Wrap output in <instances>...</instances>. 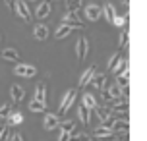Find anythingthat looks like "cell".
<instances>
[{"label": "cell", "mask_w": 147, "mask_h": 141, "mask_svg": "<svg viewBox=\"0 0 147 141\" xmlns=\"http://www.w3.org/2000/svg\"><path fill=\"white\" fill-rule=\"evenodd\" d=\"M78 99V89H70L64 95V99H62V103H60V108H58V116H64L68 112V108L74 104V101Z\"/></svg>", "instance_id": "cell-1"}, {"label": "cell", "mask_w": 147, "mask_h": 141, "mask_svg": "<svg viewBox=\"0 0 147 141\" xmlns=\"http://www.w3.org/2000/svg\"><path fill=\"white\" fill-rule=\"evenodd\" d=\"M14 74L22 75V77H33V75H37V68L31 64H20L18 62V66L14 68Z\"/></svg>", "instance_id": "cell-2"}, {"label": "cell", "mask_w": 147, "mask_h": 141, "mask_svg": "<svg viewBox=\"0 0 147 141\" xmlns=\"http://www.w3.org/2000/svg\"><path fill=\"white\" fill-rule=\"evenodd\" d=\"M16 14L20 15L23 21H29L31 19V10L27 6V0H18L16 2Z\"/></svg>", "instance_id": "cell-3"}, {"label": "cell", "mask_w": 147, "mask_h": 141, "mask_svg": "<svg viewBox=\"0 0 147 141\" xmlns=\"http://www.w3.org/2000/svg\"><path fill=\"white\" fill-rule=\"evenodd\" d=\"M62 23L70 25L72 29H81V27H83V23H81L80 15H78V14H72V12H66V14L62 15Z\"/></svg>", "instance_id": "cell-4"}, {"label": "cell", "mask_w": 147, "mask_h": 141, "mask_svg": "<svg viewBox=\"0 0 147 141\" xmlns=\"http://www.w3.org/2000/svg\"><path fill=\"white\" fill-rule=\"evenodd\" d=\"M110 130L114 134H124V132H130V120H122V118H114L110 122Z\"/></svg>", "instance_id": "cell-5"}, {"label": "cell", "mask_w": 147, "mask_h": 141, "mask_svg": "<svg viewBox=\"0 0 147 141\" xmlns=\"http://www.w3.org/2000/svg\"><path fill=\"white\" fill-rule=\"evenodd\" d=\"M89 52V43L85 37H80L78 39V43H76V56H78V60H83L85 56H87Z\"/></svg>", "instance_id": "cell-6"}, {"label": "cell", "mask_w": 147, "mask_h": 141, "mask_svg": "<svg viewBox=\"0 0 147 141\" xmlns=\"http://www.w3.org/2000/svg\"><path fill=\"white\" fill-rule=\"evenodd\" d=\"M101 15H103V10L97 6V4H89V6L85 8V17H87L89 21H97Z\"/></svg>", "instance_id": "cell-7"}, {"label": "cell", "mask_w": 147, "mask_h": 141, "mask_svg": "<svg viewBox=\"0 0 147 141\" xmlns=\"http://www.w3.org/2000/svg\"><path fill=\"white\" fill-rule=\"evenodd\" d=\"M58 124H60V116H58V114H47V116H45V122H43L45 130L52 132V130L58 128Z\"/></svg>", "instance_id": "cell-8"}, {"label": "cell", "mask_w": 147, "mask_h": 141, "mask_svg": "<svg viewBox=\"0 0 147 141\" xmlns=\"http://www.w3.org/2000/svg\"><path fill=\"white\" fill-rule=\"evenodd\" d=\"M51 12H52L51 2H41L39 8L35 10V17H37V19H45L47 15H51Z\"/></svg>", "instance_id": "cell-9"}, {"label": "cell", "mask_w": 147, "mask_h": 141, "mask_svg": "<svg viewBox=\"0 0 147 141\" xmlns=\"http://www.w3.org/2000/svg\"><path fill=\"white\" fill-rule=\"evenodd\" d=\"M97 74V66H89L83 74H81L80 77V87H85V85H89V81L93 79V75Z\"/></svg>", "instance_id": "cell-10"}, {"label": "cell", "mask_w": 147, "mask_h": 141, "mask_svg": "<svg viewBox=\"0 0 147 141\" xmlns=\"http://www.w3.org/2000/svg\"><path fill=\"white\" fill-rule=\"evenodd\" d=\"M10 97H12V104L22 103V99L25 97V89L20 87V85H12V89H10Z\"/></svg>", "instance_id": "cell-11"}, {"label": "cell", "mask_w": 147, "mask_h": 141, "mask_svg": "<svg viewBox=\"0 0 147 141\" xmlns=\"http://www.w3.org/2000/svg\"><path fill=\"white\" fill-rule=\"evenodd\" d=\"M2 58L6 60V62H20V54H18V50L16 48H4L2 50Z\"/></svg>", "instance_id": "cell-12"}, {"label": "cell", "mask_w": 147, "mask_h": 141, "mask_svg": "<svg viewBox=\"0 0 147 141\" xmlns=\"http://www.w3.org/2000/svg\"><path fill=\"white\" fill-rule=\"evenodd\" d=\"M89 85H93L95 89L101 91L105 85H107V75H105V74H95V75H93V79L89 81Z\"/></svg>", "instance_id": "cell-13"}, {"label": "cell", "mask_w": 147, "mask_h": 141, "mask_svg": "<svg viewBox=\"0 0 147 141\" xmlns=\"http://www.w3.org/2000/svg\"><path fill=\"white\" fill-rule=\"evenodd\" d=\"M35 101L47 104V85H45V83H41V85L35 87Z\"/></svg>", "instance_id": "cell-14"}, {"label": "cell", "mask_w": 147, "mask_h": 141, "mask_svg": "<svg viewBox=\"0 0 147 141\" xmlns=\"http://www.w3.org/2000/svg\"><path fill=\"white\" fill-rule=\"evenodd\" d=\"M103 15L107 17V21H109V23H112L114 15H116V10H114V6H112L110 2H105V6H103Z\"/></svg>", "instance_id": "cell-15"}, {"label": "cell", "mask_w": 147, "mask_h": 141, "mask_svg": "<svg viewBox=\"0 0 147 141\" xmlns=\"http://www.w3.org/2000/svg\"><path fill=\"white\" fill-rule=\"evenodd\" d=\"M33 35H35V39H37V41H43V39H47V37H49V27L41 23V25H37V27H35Z\"/></svg>", "instance_id": "cell-16"}, {"label": "cell", "mask_w": 147, "mask_h": 141, "mask_svg": "<svg viewBox=\"0 0 147 141\" xmlns=\"http://www.w3.org/2000/svg\"><path fill=\"white\" fill-rule=\"evenodd\" d=\"M81 104H83L85 108H89V110H93V108H95L99 103H97V99L91 95V93H85V95H83V101H81Z\"/></svg>", "instance_id": "cell-17"}, {"label": "cell", "mask_w": 147, "mask_h": 141, "mask_svg": "<svg viewBox=\"0 0 147 141\" xmlns=\"http://www.w3.org/2000/svg\"><path fill=\"white\" fill-rule=\"evenodd\" d=\"M105 89H107V93H109L110 101H114V99H120V87H118L116 83H110V85H105Z\"/></svg>", "instance_id": "cell-18"}, {"label": "cell", "mask_w": 147, "mask_h": 141, "mask_svg": "<svg viewBox=\"0 0 147 141\" xmlns=\"http://www.w3.org/2000/svg\"><path fill=\"white\" fill-rule=\"evenodd\" d=\"M78 116H80V122L83 124V126H87V124H89V108H85L83 104L78 106Z\"/></svg>", "instance_id": "cell-19"}, {"label": "cell", "mask_w": 147, "mask_h": 141, "mask_svg": "<svg viewBox=\"0 0 147 141\" xmlns=\"http://www.w3.org/2000/svg\"><path fill=\"white\" fill-rule=\"evenodd\" d=\"M6 120H8L10 126H18V124H22V122H23V114H22V112H14V110H12Z\"/></svg>", "instance_id": "cell-20"}, {"label": "cell", "mask_w": 147, "mask_h": 141, "mask_svg": "<svg viewBox=\"0 0 147 141\" xmlns=\"http://www.w3.org/2000/svg\"><path fill=\"white\" fill-rule=\"evenodd\" d=\"M70 33H72V27H70V25H66V23H60V27L56 29L54 37H56V39H64L66 35H70Z\"/></svg>", "instance_id": "cell-21"}, {"label": "cell", "mask_w": 147, "mask_h": 141, "mask_svg": "<svg viewBox=\"0 0 147 141\" xmlns=\"http://www.w3.org/2000/svg\"><path fill=\"white\" fill-rule=\"evenodd\" d=\"M112 72H114V75H118V74H124V72H130L128 70V62H126L124 58H120L116 62V66L112 68Z\"/></svg>", "instance_id": "cell-22"}, {"label": "cell", "mask_w": 147, "mask_h": 141, "mask_svg": "<svg viewBox=\"0 0 147 141\" xmlns=\"http://www.w3.org/2000/svg\"><path fill=\"white\" fill-rule=\"evenodd\" d=\"M128 83H130V72H124V74L116 75V85L118 87H126Z\"/></svg>", "instance_id": "cell-23"}, {"label": "cell", "mask_w": 147, "mask_h": 141, "mask_svg": "<svg viewBox=\"0 0 147 141\" xmlns=\"http://www.w3.org/2000/svg\"><path fill=\"white\" fill-rule=\"evenodd\" d=\"M29 110L31 112H45L47 110V104H43V103H39V101L33 99V101L29 103Z\"/></svg>", "instance_id": "cell-24"}, {"label": "cell", "mask_w": 147, "mask_h": 141, "mask_svg": "<svg viewBox=\"0 0 147 141\" xmlns=\"http://www.w3.org/2000/svg\"><path fill=\"white\" fill-rule=\"evenodd\" d=\"M12 132H14V130H12V128H2L0 126V141H8L10 139V135H12Z\"/></svg>", "instance_id": "cell-25"}, {"label": "cell", "mask_w": 147, "mask_h": 141, "mask_svg": "<svg viewBox=\"0 0 147 141\" xmlns=\"http://www.w3.org/2000/svg\"><path fill=\"white\" fill-rule=\"evenodd\" d=\"M14 110L12 108V104H4V106H0V120H6L10 116V112Z\"/></svg>", "instance_id": "cell-26"}, {"label": "cell", "mask_w": 147, "mask_h": 141, "mask_svg": "<svg viewBox=\"0 0 147 141\" xmlns=\"http://www.w3.org/2000/svg\"><path fill=\"white\" fill-rule=\"evenodd\" d=\"M126 19H128V14H124V15H114V19H112V25H116V27H122Z\"/></svg>", "instance_id": "cell-27"}, {"label": "cell", "mask_w": 147, "mask_h": 141, "mask_svg": "<svg viewBox=\"0 0 147 141\" xmlns=\"http://www.w3.org/2000/svg\"><path fill=\"white\" fill-rule=\"evenodd\" d=\"M118 45H120V48H126V46H128V31H122V33H120Z\"/></svg>", "instance_id": "cell-28"}, {"label": "cell", "mask_w": 147, "mask_h": 141, "mask_svg": "<svg viewBox=\"0 0 147 141\" xmlns=\"http://www.w3.org/2000/svg\"><path fill=\"white\" fill-rule=\"evenodd\" d=\"M58 128H60V130H66V132H74V128H76V126H74L72 120H66V122H60Z\"/></svg>", "instance_id": "cell-29"}, {"label": "cell", "mask_w": 147, "mask_h": 141, "mask_svg": "<svg viewBox=\"0 0 147 141\" xmlns=\"http://www.w3.org/2000/svg\"><path fill=\"white\" fill-rule=\"evenodd\" d=\"M70 141H91V139H89L87 135H80V134H76V132H72Z\"/></svg>", "instance_id": "cell-30"}, {"label": "cell", "mask_w": 147, "mask_h": 141, "mask_svg": "<svg viewBox=\"0 0 147 141\" xmlns=\"http://www.w3.org/2000/svg\"><path fill=\"white\" fill-rule=\"evenodd\" d=\"M95 141H116V134L114 135H95Z\"/></svg>", "instance_id": "cell-31"}, {"label": "cell", "mask_w": 147, "mask_h": 141, "mask_svg": "<svg viewBox=\"0 0 147 141\" xmlns=\"http://www.w3.org/2000/svg\"><path fill=\"white\" fill-rule=\"evenodd\" d=\"M120 58H122L120 54H112V56H110V60H109V70H112V68L116 66V62H118Z\"/></svg>", "instance_id": "cell-32"}, {"label": "cell", "mask_w": 147, "mask_h": 141, "mask_svg": "<svg viewBox=\"0 0 147 141\" xmlns=\"http://www.w3.org/2000/svg\"><path fill=\"white\" fill-rule=\"evenodd\" d=\"M70 135H72V132L60 130V137H58V141H70Z\"/></svg>", "instance_id": "cell-33"}, {"label": "cell", "mask_w": 147, "mask_h": 141, "mask_svg": "<svg viewBox=\"0 0 147 141\" xmlns=\"http://www.w3.org/2000/svg\"><path fill=\"white\" fill-rule=\"evenodd\" d=\"M8 141H23V137L20 134H16V132H12V135H10V139Z\"/></svg>", "instance_id": "cell-34"}, {"label": "cell", "mask_w": 147, "mask_h": 141, "mask_svg": "<svg viewBox=\"0 0 147 141\" xmlns=\"http://www.w3.org/2000/svg\"><path fill=\"white\" fill-rule=\"evenodd\" d=\"M16 2H18V0H6V6L10 8L12 12H16Z\"/></svg>", "instance_id": "cell-35"}, {"label": "cell", "mask_w": 147, "mask_h": 141, "mask_svg": "<svg viewBox=\"0 0 147 141\" xmlns=\"http://www.w3.org/2000/svg\"><path fill=\"white\" fill-rule=\"evenodd\" d=\"M124 4H128V0H124Z\"/></svg>", "instance_id": "cell-36"}]
</instances>
